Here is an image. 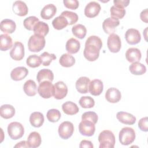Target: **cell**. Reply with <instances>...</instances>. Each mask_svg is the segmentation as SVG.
<instances>
[{
    "label": "cell",
    "mask_w": 148,
    "mask_h": 148,
    "mask_svg": "<svg viewBox=\"0 0 148 148\" xmlns=\"http://www.w3.org/2000/svg\"><path fill=\"white\" fill-rule=\"evenodd\" d=\"M102 47V42L100 38L95 35L89 36L86 40L84 57L89 61H95L99 57V50Z\"/></svg>",
    "instance_id": "cell-1"
},
{
    "label": "cell",
    "mask_w": 148,
    "mask_h": 148,
    "mask_svg": "<svg viewBox=\"0 0 148 148\" xmlns=\"http://www.w3.org/2000/svg\"><path fill=\"white\" fill-rule=\"evenodd\" d=\"M99 148H113L115 145V136L109 130H103L98 136Z\"/></svg>",
    "instance_id": "cell-2"
},
{
    "label": "cell",
    "mask_w": 148,
    "mask_h": 148,
    "mask_svg": "<svg viewBox=\"0 0 148 148\" xmlns=\"http://www.w3.org/2000/svg\"><path fill=\"white\" fill-rule=\"evenodd\" d=\"M135 132L131 127H125L123 128L119 132V139L120 143L123 145H129L133 143L135 139Z\"/></svg>",
    "instance_id": "cell-3"
},
{
    "label": "cell",
    "mask_w": 148,
    "mask_h": 148,
    "mask_svg": "<svg viewBox=\"0 0 148 148\" xmlns=\"http://www.w3.org/2000/svg\"><path fill=\"white\" fill-rule=\"evenodd\" d=\"M46 43L45 38L37 35H33L30 36L28 42V47L31 52H39L42 50Z\"/></svg>",
    "instance_id": "cell-4"
},
{
    "label": "cell",
    "mask_w": 148,
    "mask_h": 148,
    "mask_svg": "<svg viewBox=\"0 0 148 148\" xmlns=\"http://www.w3.org/2000/svg\"><path fill=\"white\" fill-rule=\"evenodd\" d=\"M9 137L13 140H17L23 137L24 134L23 125L18 122L14 121L10 123L7 128Z\"/></svg>",
    "instance_id": "cell-5"
},
{
    "label": "cell",
    "mask_w": 148,
    "mask_h": 148,
    "mask_svg": "<svg viewBox=\"0 0 148 148\" xmlns=\"http://www.w3.org/2000/svg\"><path fill=\"white\" fill-rule=\"evenodd\" d=\"M38 92L39 95L45 99H48L54 95V85L49 81H43L39 83L38 87Z\"/></svg>",
    "instance_id": "cell-6"
},
{
    "label": "cell",
    "mask_w": 148,
    "mask_h": 148,
    "mask_svg": "<svg viewBox=\"0 0 148 148\" xmlns=\"http://www.w3.org/2000/svg\"><path fill=\"white\" fill-rule=\"evenodd\" d=\"M74 132L73 124L68 121H63L58 127V132L60 138L63 139H68L72 136Z\"/></svg>",
    "instance_id": "cell-7"
},
{
    "label": "cell",
    "mask_w": 148,
    "mask_h": 148,
    "mask_svg": "<svg viewBox=\"0 0 148 148\" xmlns=\"http://www.w3.org/2000/svg\"><path fill=\"white\" fill-rule=\"evenodd\" d=\"M79 131L82 135L91 136L95 131V124L88 120H82L79 125Z\"/></svg>",
    "instance_id": "cell-8"
},
{
    "label": "cell",
    "mask_w": 148,
    "mask_h": 148,
    "mask_svg": "<svg viewBox=\"0 0 148 148\" xmlns=\"http://www.w3.org/2000/svg\"><path fill=\"white\" fill-rule=\"evenodd\" d=\"M107 46L110 52L114 53L119 52L121 46L120 36L115 34L109 35L107 40Z\"/></svg>",
    "instance_id": "cell-9"
},
{
    "label": "cell",
    "mask_w": 148,
    "mask_h": 148,
    "mask_svg": "<svg viewBox=\"0 0 148 148\" xmlns=\"http://www.w3.org/2000/svg\"><path fill=\"white\" fill-rule=\"evenodd\" d=\"M25 54L24 47L20 42H16L10 51V56L15 61L21 60Z\"/></svg>",
    "instance_id": "cell-10"
},
{
    "label": "cell",
    "mask_w": 148,
    "mask_h": 148,
    "mask_svg": "<svg viewBox=\"0 0 148 148\" xmlns=\"http://www.w3.org/2000/svg\"><path fill=\"white\" fill-rule=\"evenodd\" d=\"M119 20L110 17L106 18L103 21L102 23V28L106 34L110 35L114 32L116 28L119 25Z\"/></svg>",
    "instance_id": "cell-11"
},
{
    "label": "cell",
    "mask_w": 148,
    "mask_h": 148,
    "mask_svg": "<svg viewBox=\"0 0 148 148\" xmlns=\"http://www.w3.org/2000/svg\"><path fill=\"white\" fill-rule=\"evenodd\" d=\"M125 39L128 44L134 45L140 42L141 35L138 29L130 28L125 33Z\"/></svg>",
    "instance_id": "cell-12"
},
{
    "label": "cell",
    "mask_w": 148,
    "mask_h": 148,
    "mask_svg": "<svg viewBox=\"0 0 148 148\" xmlns=\"http://www.w3.org/2000/svg\"><path fill=\"white\" fill-rule=\"evenodd\" d=\"M101 5L95 1H91L87 4L84 8V14L88 18H93L98 15L101 10Z\"/></svg>",
    "instance_id": "cell-13"
},
{
    "label": "cell",
    "mask_w": 148,
    "mask_h": 148,
    "mask_svg": "<svg viewBox=\"0 0 148 148\" xmlns=\"http://www.w3.org/2000/svg\"><path fill=\"white\" fill-rule=\"evenodd\" d=\"M54 97L56 99H62L66 97L68 93L67 86L62 81L56 83L54 85Z\"/></svg>",
    "instance_id": "cell-14"
},
{
    "label": "cell",
    "mask_w": 148,
    "mask_h": 148,
    "mask_svg": "<svg viewBox=\"0 0 148 148\" xmlns=\"http://www.w3.org/2000/svg\"><path fill=\"white\" fill-rule=\"evenodd\" d=\"M103 85L102 82L99 79H94L90 82L88 91L94 96L99 95L103 91Z\"/></svg>",
    "instance_id": "cell-15"
},
{
    "label": "cell",
    "mask_w": 148,
    "mask_h": 148,
    "mask_svg": "<svg viewBox=\"0 0 148 148\" xmlns=\"http://www.w3.org/2000/svg\"><path fill=\"white\" fill-rule=\"evenodd\" d=\"M28 74V70L24 66H18L14 68L11 73V79L14 81H20L24 79Z\"/></svg>",
    "instance_id": "cell-16"
},
{
    "label": "cell",
    "mask_w": 148,
    "mask_h": 148,
    "mask_svg": "<svg viewBox=\"0 0 148 148\" xmlns=\"http://www.w3.org/2000/svg\"><path fill=\"white\" fill-rule=\"evenodd\" d=\"M90 80L86 76L79 77L76 82L75 87L77 91L80 94H86L88 91V86Z\"/></svg>",
    "instance_id": "cell-17"
},
{
    "label": "cell",
    "mask_w": 148,
    "mask_h": 148,
    "mask_svg": "<svg viewBox=\"0 0 148 148\" xmlns=\"http://www.w3.org/2000/svg\"><path fill=\"white\" fill-rule=\"evenodd\" d=\"M120 91L116 88L111 87L107 90L105 93L106 99L110 103H117L121 99Z\"/></svg>",
    "instance_id": "cell-18"
},
{
    "label": "cell",
    "mask_w": 148,
    "mask_h": 148,
    "mask_svg": "<svg viewBox=\"0 0 148 148\" xmlns=\"http://www.w3.org/2000/svg\"><path fill=\"white\" fill-rule=\"evenodd\" d=\"M13 12L19 16H24L28 14V8L26 3L21 1H15L12 6Z\"/></svg>",
    "instance_id": "cell-19"
},
{
    "label": "cell",
    "mask_w": 148,
    "mask_h": 148,
    "mask_svg": "<svg viewBox=\"0 0 148 148\" xmlns=\"http://www.w3.org/2000/svg\"><path fill=\"white\" fill-rule=\"evenodd\" d=\"M116 118L121 123L133 125L136 122V117L131 113L125 112H119L116 114Z\"/></svg>",
    "instance_id": "cell-20"
},
{
    "label": "cell",
    "mask_w": 148,
    "mask_h": 148,
    "mask_svg": "<svg viewBox=\"0 0 148 148\" xmlns=\"http://www.w3.org/2000/svg\"><path fill=\"white\" fill-rule=\"evenodd\" d=\"M142 57L140 50L135 47L129 48L125 53V58L127 60L131 63L139 62Z\"/></svg>",
    "instance_id": "cell-21"
},
{
    "label": "cell",
    "mask_w": 148,
    "mask_h": 148,
    "mask_svg": "<svg viewBox=\"0 0 148 148\" xmlns=\"http://www.w3.org/2000/svg\"><path fill=\"white\" fill-rule=\"evenodd\" d=\"M57 12V8L53 4L45 5L40 12V17L45 20H49L54 16Z\"/></svg>",
    "instance_id": "cell-22"
},
{
    "label": "cell",
    "mask_w": 148,
    "mask_h": 148,
    "mask_svg": "<svg viewBox=\"0 0 148 148\" xmlns=\"http://www.w3.org/2000/svg\"><path fill=\"white\" fill-rule=\"evenodd\" d=\"M16 25L14 21L6 18L1 21L0 25L1 30L6 34H12L16 30Z\"/></svg>",
    "instance_id": "cell-23"
},
{
    "label": "cell",
    "mask_w": 148,
    "mask_h": 148,
    "mask_svg": "<svg viewBox=\"0 0 148 148\" xmlns=\"http://www.w3.org/2000/svg\"><path fill=\"white\" fill-rule=\"evenodd\" d=\"M36 79L39 83L43 81H49L51 82L54 79V74L53 72L49 69H42L38 72Z\"/></svg>",
    "instance_id": "cell-24"
},
{
    "label": "cell",
    "mask_w": 148,
    "mask_h": 148,
    "mask_svg": "<svg viewBox=\"0 0 148 148\" xmlns=\"http://www.w3.org/2000/svg\"><path fill=\"white\" fill-rule=\"evenodd\" d=\"M45 121L43 114L39 112H35L29 116V122L32 126L35 128L40 127Z\"/></svg>",
    "instance_id": "cell-25"
},
{
    "label": "cell",
    "mask_w": 148,
    "mask_h": 148,
    "mask_svg": "<svg viewBox=\"0 0 148 148\" xmlns=\"http://www.w3.org/2000/svg\"><path fill=\"white\" fill-rule=\"evenodd\" d=\"M27 143L29 147L36 148L39 147L42 142V139L40 134L36 131L31 132L27 138Z\"/></svg>",
    "instance_id": "cell-26"
},
{
    "label": "cell",
    "mask_w": 148,
    "mask_h": 148,
    "mask_svg": "<svg viewBox=\"0 0 148 148\" xmlns=\"http://www.w3.org/2000/svg\"><path fill=\"white\" fill-rule=\"evenodd\" d=\"M80 48V42L75 38H71L66 43L65 49L69 54H75L77 53Z\"/></svg>",
    "instance_id": "cell-27"
},
{
    "label": "cell",
    "mask_w": 148,
    "mask_h": 148,
    "mask_svg": "<svg viewBox=\"0 0 148 148\" xmlns=\"http://www.w3.org/2000/svg\"><path fill=\"white\" fill-rule=\"evenodd\" d=\"M23 90L25 94L29 97H33L37 93L38 88L36 83L32 80H28L23 86Z\"/></svg>",
    "instance_id": "cell-28"
},
{
    "label": "cell",
    "mask_w": 148,
    "mask_h": 148,
    "mask_svg": "<svg viewBox=\"0 0 148 148\" xmlns=\"http://www.w3.org/2000/svg\"><path fill=\"white\" fill-rule=\"evenodd\" d=\"M62 109L64 113L68 115L76 114L79 111L77 105L72 101H66L64 102L62 105Z\"/></svg>",
    "instance_id": "cell-29"
},
{
    "label": "cell",
    "mask_w": 148,
    "mask_h": 148,
    "mask_svg": "<svg viewBox=\"0 0 148 148\" xmlns=\"http://www.w3.org/2000/svg\"><path fill=\"white\" fill-rule=\"evenodd\" d=\"M14 108L9 104H5L1 106L0 114L5 119H9L13 117L15 114Z\"/></svg>",
    "instance_id": "cell-30"
},
{
    "label": "cell",
    "mask_w": 148,
    "mask_h": 148,
    "mask_svg": "<svg viewBox=\"0 0 148 148\" xmlns=\"http://www.w3.org/2000/svg\"><path fill=\"white\" fill-rule=\"evenodd\" d=\"M33 31L34 34L45 37L49 31L47 24L43 21H39L34 27Z\"/></svg>",
    "instance_id": "cell-31"
},
{
    "label": "cell",
    "mask_w": 148,
    "mask_h": 148,
    "mask_svg": "<svg viewBox=\"0 0 148 148\" xmlns=\"http://www.w3.org/2000/svg\"><path fill=\"white\" fill-rule=\"evenodd\" d=\"M130 72L135 75H142L146 72V68L145 65L139 62H135L129 66Z\"/></svg>",
    "instance_id": "cell-32"
},
{
    "label": "cell",
    "mask_w": 148,
    "mask_h": 148,
    "mask_svg": "<svg viewBox=\"0 0 148 148\" xmlns=\"http://www.w3.org/2000/svg\"><path fill=\"white\" fill-rule=\"evenodd\" d=\"M12 39L7 34H1L0 35V50L6 51L12 47Z\"/></svg>",
    "instance_id": "cell-33"
},
{
    "label": "cell",
    "mask_w": 148,
    "mask_h": 148,
    "mask_svg": "<svg viewBox=\"0 0 148 148\" xmlns=\"http://www.w3.org/2000/svg\"><path fill=\"white\" fill-rule=\"evenodd\" d=\"M59 63L62 66L69 68L72 66L75 63V58L68 53L63 54L60 58Z\"/></svg>",
    "instance_id": "cell-34"
},
{
    "label": "cell",
    "mask_w": 148,
    "mask_h": 148,
    "mask_svg": "<svg viewBox=\"0 0 148 148\" xmlns=\"http://www.w3.org/2000/svg\"><path fill=\"white\" fill-rule=\"evenodd\" d=\"M72 32L75 36L80 39H82L86 35L87 29L84 25L81 24H78L75 25L72 28Z\"/></svg>",
    "instance_id": "cell-35"
},
{
    "label": "cell",
    "mask_w": 148,
    "mask_h": 148,
    "mask_svg": "<svg viewBox=\"0 0 148 148\" xmlns=\"http://www.w3.org/2000/svg\"><path fill=\"white\" fill-rule=\"evenodd\" d=\"M52 25L54 29L57 30L62 29L65 28L67 25H68V23L66 18L60 15L57 17H56L52 21Z\"/></svg>",
    "instance_id": "cell-36"
},
{
    "label": "cell",
    "mask_w": 148,
    "mask_h": 148,
    "mask_svg": "<svg viewBox=\"0 0 148 148\" xmlns=\"http://www.w3.org/2000/svg\"><path fill=\"white\" fill-rule=\"evenodd\" d=\"M110 12L112 17L119 20L121 19L124 17L125 14V9H124V8H123L113 5L110 8Z\"/></svg>",
    "instance_id": "cell-37"
},
{
    "label": "cell",
    "mask_w": 148,
    "mask_h": 148,
    "mask_svg": "<svg viewBox=\"0 0 148 148\" xmlns=\"http://www.w3.org/2000/svg\"><path fill=\"white\" fill-rule=\"evenodd\" d=\"M26 63L29 67L34 68L39 66L40 64H42V62L40 56H38L36 54H33L30 55L27 58Z\"/></svg>",
    "instance_id": "cell-38"
},
{
    "label": "cell",
    "mask_w": 148,
    "mask_h": 148,
    "mask_svg": "<svg viewBox=\"0 0 148 148\" xmlns=\"http://www.w3.org/2000/svg\"><path fill=\"white\" fill-rule=\"evenodd\" d=\"M39 21V18L35 16H29L24 19L23 25L25 29L29 31H33L35 25Z\"/></svg>",
    "instance_id": "cell-39"
},
{
    "label": "cell",
    "mask_w": 148,
    "mask_h": 148,
    "mask_svg": "<svg viewBox=\"0 0 148 148\" xmlns=\"http://www.w3.org/2000/svg\"><path fill=\"white\" fill-rule=\"evenodd\" d=\"M80 105L83 108H91L95 105L94 99L90 96H83L80 98L79 101Z\"/></svg>",
    "instance_id": "cell-40"
},
{
    "label": "cell",
    "mask_w": 148,
    "mask_h": 148,
    "mask_svg": "<svg viewBox=\"0 0 148 148\" xmlns=\"http://www.w3.org/2000/svg\"><path fill=\"white\" fill-rule=\"evenodd\" d=\"M60 112L56 109H51L47 111L46 117L50 122L56 123L61 118Z\"/></svg>",
    "instance_id": "cell-41"
},
{
    "label": "cell",
    "mask_w": 148,
    "mask_h": 148,
    "mask_svg": "<svg viewBox=\"0 0 148 148\" xmlns=\"http://www.w3.org/2000/svg\"><path fill=\"white\" fill-rule=\"evenodd\" d=\"M61 16L65 17L68 23V25H71L76 23L78 20V16L76 13L68 11V10H65L62 12L61 14Z\"/></svg>",
    "instance_id": "cell-42"
},
{
    "label": "cell",
    "mask_w": 148,
    "mask_h": 148,
    "mask_svg": "<svg viewBox=\"0 0 148 148\" xmlns=\"http://www.w3.org/2000/svg\"><path fill=\"white\" fill-rule=\"evenodd\" d=\"M40 57L42 60V64L44 66H49L53 60L56 59V56L54 54H50L47 51L43 52Z\"/></svg>",
    "instance_id": "cell-43"
},
{
    "label": "cell",
    "mask_w": 148,
    "mask_h": 148,
    "mask_svg": "<svg viewBox=\"0 0 148 148\" xmlns=\"http://www.w3.org/2000/svg\"><path fill=\"white\" fill-rule=\"evenodd\" d=\"M84 120L90 121L95 124L98 121V115L94 112H84L82 116V120Z\"/></svg>",
    "instance_id": "cell-44"
},
{
    "label": "cell",
    "mask_w": 148,
    "mask_h": 148,
    "mask_svg": "<svg viewBox=\"0 0 148 148\" xmlns=\"http://www.w3.org/2000/svg\"><path fill=\"white\" fill-rule=\"evenodd\" d=\"M63 3L66 8L72 10L76 9L79 5L77 0H64Z\"/></svg>",
    "instance_id": "cell-45"
},
{
    "label": "cell",
    "mask_w": 148,
    "mask_h": 148,
    "mask_svg": "<svg viewBox=\"0 0 148 148\" xmlns=\"http://www.w3.org/2000/svg\"><path fill=\"white\" fill-rule=\"evenodd\" d=\"M138 127L142 131L147 132L148 131V119L147 117L140 119L138 122Z\"/></svg>",
    "instance_id": "cell-46"
},
{
    "label": "cell",
    "mask_w": 148,
    "mask_h": 148,
    "mask_svg": "<svg viewBox=\"0 0 148 148\" xmlns=\"http://www.w3.org/2000/svg\"><path fill=\"white\" fill-rule=\"evenodd\" d=\"M130 2V1L129 0H114L113 1L114 5L118 6L123 8L127 7L129 5Z\"/></svg>",
    "instance_id": "cell-47"
},
{
    "label": "cell",
    "mask_w": 148,
    "mask_h": 148,
    "mask_svg": "<svg viewBox=\"0 0 148 148\" xmlns=\"http://www.w3.org/2000/svg\"><path fill=\"white\" fill-rule=\"evenodd\" d=\"M79 147H80V148H84V147L93 148L94 146L91 141L87 140H83L80 143Z\"/></svg>",
    "instance_id": "cell-48"
},
{
    "label": "cell",
    "mask_w": 148,
    "mask_h": 148,
    "mask_svg": "<svg viewBox=\"0 0 148 148\" xmlns=\"http://www.w3.org/2000/svg\"><path fill=\"white\" fill-rule=\"evenodd\" d=\"M140 18L141 20L146 23H148V11L147 9L142 10L140 14Z\"/></svg>",
    "instance_id": "cell-49"
},
{
    "label": "cell",
    "mask_w": 148,
    "mask_h": 148,
    "mask_svg": "<svg viewBox=\"0 0 148 148\" xmlns=\"http://www.w3.org/2000/svg\"><path fill=\"white\" fill-rule=\"evenodd\" d=\"M14 147H29V146L27 141L23 140L20 142L19 143H17Z\"/></svg>",
    "instance_id": "cell-50"
}]
</instances>
